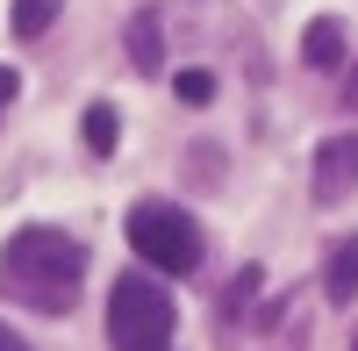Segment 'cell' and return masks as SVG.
<instances>
[{"label": "cell", "instance_id": "obj_1", "mask_svg": "<svg viewBox=\"0 0 358 351\" xmlns=\"http://www.w3.org/2000/svg\"><path fill=\"white\" fill-rule=\"evenodd\" d=\"M79 287H86V244L65 237V229L50 222H29L8 237V251H0V294L36 308V315H65L79 308Z\"/></svg>", "mask_w": 358, "mask_h": 351}, {"label": "cell", "instance_id": "obj_2", "mask_svg": "<svg viewBox=\"0 0 358 351\" xmlns=\"http://www.w3.org/2000/svg\"><path fill=\"white\" fill-rule=\"evenodd\" d=\"M172 337H179V308L158 280L129 273L108 287V344L115 351H172Z\"/></svg>", "mask_w": 358, "mask_h": 351}, {"label": "cell", "instance_id": "obj_3", "mask_svg": "<svg viewBox=\"0 0 358 351\" xmlns=\"http://www.w3.org/2000/svg\"><path fill=\"white\" fill-rule=\"evenodd\" d=\"M122 229H129L136 258H143L151 273H165V280H179V273L201 266V222L179 208V201H136Z\"/></svg>", "mask_w": 358, "mask_h": 351}, {"label": "cell", "instance_id": "obj_4", "mask_svg": "<svg viewBox=\"0 0 358 351\" xmlns=\"http://www.w3.org/2000/svg\"><path fill=\"white\" fill-rule=\"evenodd\" d=\"M351 187H358V129L330 136V143L315 151V201H322V208L351 201Z\"/></svg>", "mask_w": 358, "mask_h": 351}, {"label": "cell", "instance_id": "obj_5", "mask_svg": "<svg viewBox=\"0 0 358 351\" xmlns=\"http://www.w3.org/2000/svg\"><path fill=\"white\" fill-rule=\"evenodd\" d=\"M322 294H330L337 308L358 301V237H337L330 258H322Z\"/></svg>", "mask_w": 358, "mask_h": 351}, {"label": "cell", "instance_id": "obj_6", "mask_svg": "<svg viewBox=\"0 0 358 351\" xmlns=\"http://www.w3.org/2000/svg\"><path fill=\"white\" fill-rule=\"evenodd\" d=\"M301 57H308L315 72H337V65H344V22H337V15H315V22L301 29Z\"/></svg>", "mask_w": 358, "mask_h": 351}, {"label": "cell", "instance_id": "obj_7", "mask_svg": "<svg viewBox=\"0 0 358 351\" xmlns=\"http://www.w3.org/2000/svg\"><path fill=\"white\" fill-rule=\"evenodd\" d=\"M79 136H86V151H94V158H108L115 143H122V115H115L108 101H94V108H86V122H79Z\"/></svg>", "mask_w": 358, "mask_h": 351}, {"label": "cell", "instance_id": "obj_8", "mask_svg": "<svg viewBox=\"0 0 358 351\" xmlns=\"http://www.w3.org/2000/svg\"><path fill=\"white\" fill-rule=\"evenodd\" d=\"M57 8H65V0H15V15H8V29H15L22 43H36L43 29L57 22Z\"/></svg>", "mask_w": 358, "mask_h": 351}, {"label": "cell", "instance_id": "obj_9", "mask_svg": "<svg viewBox=\"0 0 358 351\" xmlns=\"http://www.w3.org/2000/svg\"><path fill=\"white\" fill-rule=\"evenodd\" d=\"M129 65H136L143 79L165 65V57H158V15H136V22H129Z\"/></svg>", "mask_w": 358, "mask_h": 351}, {"label": "cell", "instance_id": "obj_10", "mask_svg": "<svg viewBox=\"0 0 358 351\" xmlns=\"http://www.w3.org/2000/svg\"><path fill=\"white\" fill-rule=\"evenodd\" d=\"M172 94L187 101V108H208V101H215V72H201V65H187V72H172Z\"/></svg>", "mask_w": 358, "mask_h": 351}, {"label": "cell", "instance_id": "obj_11", "mask_svg": "<svg viewBox=\"0 0 358 351\" xmlns=\"http://www.w3.org/2000/svg\"><path fill=\"white\" fill-rule=\"evenodd\" d=\"M15 86H22V79H15L8 65H0V108H8V101H15Z\"/></svg>", "mask_w": 358, "mask_h": 351}, {"label": "cell", "instance_id": "obj_12", "mask_svg": "<svg viewBox=\"0 0 358 351\" xmlns=\"http://www.w3.org/2000/svg\"><path fill=\"white\" fill-rule=\"evenodd\" d=\"M0 351H29V344H22V337H15L8 323H0Z\"/></svg>", "mask_w": 358, "mask_h": 351}, {"label": "cell", "instance_id": "obj_13", "mask_svg": "<svg viewBox=\"0 0 358 351\" xmlns=\"http://www.w3.org/2000/svg\"><path fill=\"white\" fill-rule=\"evenodd\" d=\"M344 101H351V108H358V72H351V79H344Z\"/></svg>", "mask_w": 358, "mask_h": 351}, {"label": "cell", "instance_id": "obj_14", "mask_svg": "<svg viewBox=\"0 0 358 351\" xmlns=\"http://www.w3.org/2000/svg\"><path fill=\"white\" fill-rule=\"evenodd\" d=\"M351 351H358V330H351Z\"/></svg>", "mask_w": 358, "mask_h": 351}]
</instances>
